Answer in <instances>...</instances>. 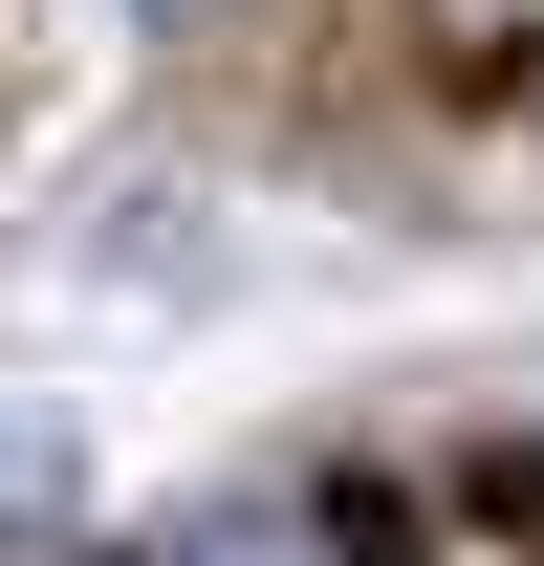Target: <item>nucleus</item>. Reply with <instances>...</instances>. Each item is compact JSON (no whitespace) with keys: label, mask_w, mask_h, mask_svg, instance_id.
<instances>
[{"label":"nucleus","mask_w":544,"mask_h":566,"mask_svg":"<svg viewBox=\"0 0 544 566\" xmlns=\"http://www.w3.org/2000/svg\"><path fill=\"white\" fill-rule=\"evenodd\" d=\"M175 22H218V0H175Z\"/></svg>","instance_id":"obj_2"},{"label":"nucleus","mask_w":544,"mask_h":566,"mask_svg":"<svg viewBox=\"0 0 544 566\" xmlns=\"http://www.w3.org/2000/svg\"><path fill=\"white\" fill-rule=\"evenodd\" d=\"M175 566H327L305 523H218V545H175Z\"/></svg>","instance_id":"obj_1"}]
</instances>
